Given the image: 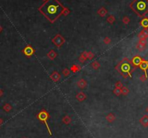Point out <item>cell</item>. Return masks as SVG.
<instances>
[{
  "instance_id": "cell-16",
  "label": "cell",
  "mask_w": 148,
  "mask_h": 138,
  "mask_svg": "<svg viewBox=\"0 0 148 138\" xmlns=\"http://www.w3.org/2000/svg\"><path fill=\"white\" fill-rule=\"evenodd\" d=\"M77 85H78V86L80 88H84L86 86V82L84 79H81L78 82Z\"/></svg>"
},
{
  "instance_id": "cell-18",
  "label": "cell",
  "mask_w": 148,
  "mask_h": 138,
  "mask_svg": "<svg viewBox=\"0 0 148 138\" xmlns=\"http://www.w3.org/2000/svg\"><path fill=\"white\" fill-rule=\"evenodd\" d=\"M145 46H146V45L142 44H140V43H138V44H137V46H136V48H137V49H138L139 51H142L144 50Z\"/></svg>"
},
{
  "instance_id": "cell-2",
  "label": "cell",
  "mask_w": 148,
  "mask_h": 138,
  "mask_svg": "<svg viewBox=\"0 0 148 138\" xmlns=\"http://www.w3.org/2000/svg\"><path fill=\"white\" fill-rule=\"evenodd\" d=\"M130 7L138 16L143 18L148 13V0H134Z\"/></svg>"
},
{
  "instance_id": "cell-27",
  "label": "cell",
  "mask_w": 148,
  "mask_h": 138,
  "mask_svg": "<svg viewBox=\"0 0 148 138\" xmlns=\"http://www.w3.org/2000/svg\"><path fill=\"white\" fill-rule=\"evenodd\" d=\"M116 87L118 88H122V87H123V85H122V83L120 82H118L116 84Z\"/></svg>"
},
{
  "instance_id": "cell-30",
  "label": "cell",
  "mask_w": 148,
  "mask_h": 138,
  "mask_svg": "<svg viewBox=\"0 0 148 138\" xmlns=\"http://www.w3.org/2000/svg\"><path fill=\"white\" fill-rule=\"evenodd\" d=\"M129 19L127 18V17H125V18H124V22L125 23V24H128V22H129Z\"/></svg>"
},
{
  "instance_id": "cell-38",
  "label": "cell",
  "mask_w": 148,
  "mask_h": 138,
  "mask_svg": "<svg viewBox=\"0 0 148 138\" xmlns=\"http://www.w3.org/2000/svg\"><path fill=\"white\" fill-rule=\"evenodd\" d=\"M44 1H45V0H44Z\"/></svg>"
},
{
  "instance_id": "cell-29",
  "label": "cell",
  "mask_w": 148,
  "mask_h": 138,
  "mask_svg": "<svg viewBox=\"0 0 148 138\" xmlns=\"http://www.w3.org/2000/svg\"><path fill=\"white\" fill-rule=\"evenodd\" d=\"M86 59V57H84V56H82V55H81V56L79 57V61L80 62H85V60Z\"/></svg>"
},
{
  "instance_id": "cell-21",
  "label": "cell",
  "mask_w": 148,
  "mask_h": 138,
  "mask_svg": "<svg viewBox=\"0 0 148 138\" xmlns=\"http://www.w3.org/2000/svg\"><path fill=\"white\" fill-rule=\"evenodd\" d=\"M4 109L7 111V112H9V111H10L11 109H12V106L10 105V104H8V103H6V104L4 106Z\"/></svg>"
},
{
  "instance_id": "cell-15",
  "label": "cell",
  "mask_w": 148,
  "mask_h": 138,
  "mask_svg": "<svg viewBox=\"0 0 148 138\" xmlns=\"http://www.w3.org/2000/svg\"><path fill=\"white\" fill-rule=\"evenodd\" d=\"M62 121H63V122L64 124H67V125H68L69 124H71V122H72L71 118L69 116H65L63 118Z\"/></svg>"
},
{
  "instance_id": "cell-20",
  "label": "cell",
  "mask_w": 148,
  "mask_h": 138,
  "mask_svg": "<svg viewBox=\"0 0 148 138\" xmlns=\"http://www.w3.org/2000/svg\"><path fill=\"white\" fill-rule=\"evenodd\" d=\"M100 64L98 62H94L92 64V67L94 69V70H97V69L100 67Z\"/></svg>"
},
{
  "instance_id": "cell-24",
  "label": "cell",
  "mask_w": 148,
  "mask_h": 138,
  "mask_svg": "<svg viewBox=\"0 0 148 138\" xmlns=\"http://www.w3.org/2000/svg\"><path fill=\"white\" fill-rule=\"evenodd\" d=\"M147 79V77H146L144 75H141V77H139V80H140L142 82H145Z\"/></svg>"
},
{
  "instance_id": "cell-14",
  "label": "cell",
  "mask_w": 148,
  "mask_h": 138,
  "mask_svg": "<svg viewBox=\"0 0 148 138\" xmlns=\"http://www.w3.org/2000/svg\"><path fill=\"white\" fill-rule=\"evenodd\" d=\"M140 25L144 29H147L148 28V18H143L140 22Z\"/></svg>"
},
{
  "instance_id": "cell-10",
  "label": "cell",
  "mask_w": 148,
  "mask_h": 138,
  "mask_svg": "<svg viewBox=\"0 0 148 138\" xmlns=\"http://www.w3.org/2000/svg\"><path fill=\"white\" fill-rule=\"evenodd\" d=\"M50 78L54 82H57L60 79V75L57 72H54L50 76Z\"/></svg>"
},
{
  "instance_id": "cell-4",
  "label": "cell",
  "mask_w": 148,
  "mask_h": 138,
  "mask_svg": "<svg viewBox=\"0 0 148 138\" xmlns=\"http://www.w3.org/2000/svg\"><path fill=\"white\" fill-rule=\"evenodd\" d=\"M37 119L40 121V122H41L42 123H44L45 125H46V127L47 129V130L49 132V134L50 136H52V131L51 129L49 128V126L48 124V119H49V114L48 113V112L43 109L41 110V111H39V113L37 114Z\"/></svg>"
},
{
  "instance_id": "cell-13",
  "label": "cell",
  "mask_w": 148,
  "mask_h": 138,
  "mask_svg": "<svg viewBox=\"0 0 148 138\" xmlns=\"http://www.w3.org/2000/svg\"><path fill=\"white\" fill-rule=\"evenodd\" d=\"M115 119H116V116L113 114H112V113H110V114H108L106 116V120L108 121V122L111 123L112 122H114Z\"/></svg>"
},
{
  "instance_id": "cell-9",
  "label": "cell",
  "mask_w": 148,
  "mask_h": 138,
  "mask_svg": "<svg viewBox=\"0 0 148 138\" xmlns=\"http://www.w3.org/2000/svg\"><path fill=\"white\" fill-rule=\"evenodd\" d=\"M139 122H140V124L144 127H148V116L144 115L140 119H139Z\"/></svg>"
},
{
  "instance_id": "cell-23",
  "label": "cell",
  "mask_w": 148,
  "mask_h": 138,
  "mask_svg": "<svg viewBox=\"0 0 148 138\" xmlns=\"http://www.w3.org/2000/svg\"><path fill=\"white\" fill-rule=\"evenodd\" d=\"M141 32L143 33V35H144L146 38L148 37V29H144V30H142Z\"/></svg>"
},
{
  "instance_id": "cell-3",
  "label": "cell",
  "mask_w": 148,
  "mask_h": 138,
  "mask_svg": "<svg viewBox=\"0 0 148 138\" xmlns=\"http://www.w3.org/2000/svg\"><path fill=\"white\" fill-rule=\"evenodd\" d=\"M116 68L118 72L124 76V77H126L127 76L132 77V72L134 71L136 67H134L132 62H129L127 59H124L116 66Z\"/></svg>"
},
{
  "instance_id": "cell-7",
  "label": "cell",
  "mask_w": 148,
  "mask_h": 138,
  "mask_svg": "<svg viewBox=\"0 0 148 138\" xmlns=\"http://www.w3.org/2000/svg\"><path fill=\"white\" fill-rule=\"evenodd\" d=\"M23 52L26 56H31L34 53V49L31 46H27L23 50Z\"/></svg>"
},
{
  "instance_id": "cell-12",
  "label": "cell",
  "mask_w": 148,
  "mask_h": 138,
  "mask_svg": "<svg viewBox=\"0 0 148 138\" xmlns=\"http://www.w3.org/2000/svg\"><path fill=\"white\" fill-rule=\"evenodd\" d=\"M47 56L51 59V60H53L56 58L57 56V54L54 50H51L49 51V53L47 54Z\"/></svg>"
},
{
  "instance_id": "cell-36",
  "label": "cell",
  "mask_w": 148,
  "mask_h": 138,
  "mask_svg": "<svg viewBox=\"0 0 148 138\" xmlns=\"http://www.w3.org/2000/svg\"><path fill=\"white\" fill-rule=\"evenodd\" d=\"M2 28L0 26V32H2Z\"/></svg>"
},
{
  "instance_id": "cell-8",
  "label": "cell",
  "mask_w": 148,
  "mask_h": 138,
  "mask_svg": "<svg viewBox=\"0 0 148 138\" xmlns=\"http://www.w3.org/2000/svg\"><path fill=\"white\" fill-rule=\"evenodd\" d=\"M139 68L144 72V75L146 77H147V70H148V61H146V60H144V61L140 64V65L139 66Z\"/></svg>"
},
{
  "instance_id": "cell-17",
  "label": "cell",
  "mask_w": 148,
  "mask_h": 138,
  "mask_svg": "<svg viewBox=\"0 0 148 138\" xmlns=\"http://www.w3.org/2000/svg\"><path fill=\"white\" fill-rule=\"evenodd\" d=\"M71 70L73 72H77L78 71H79L81 70V67L78 65H73L71 67Z\"/></svg>"
},
{
  "instance_id": "cell-1",
  "label": "cell",
  "mask_w": 148,
  "mask_h": 138,
  "mask_svg": "<svg viewBox=\"0 0 148 138\" xmlns=\"http://www.w3.org/2000/svg\"><path fill=\"white\" fill-rule=\"evenodd\" d=\"M64 7L58 0H46L39 8V12L51 22H54L63 14Z\"/></svg>"
},
{
  "instance_id": "cell-25",
  "label": "cell",
  "mask_w": 148,
  "mask_h": 138,
  "mask_svg": "<svg viewBox=\"0 0 148 138\" xmlns=\"http://www.w3.org/2000/svg\"><path fill=\"white\" fill-rule=\"evenodd\" d=\"M63 75H65V76H68V75H70V71L68 70V69H65V70L63 71Z\"/></svg>"
},
{
  "instance_id": "cell-6",
  "label": "cell",
  "mask_w": 148,
  "mask_h": 138,
  "mask_svg": "<svg viewBox=\"0 0 148 138\" xmlns=\"http://www.w3.org/2000/svg\"><path fill=\"white\" fill-rule=\"evenodd\" d=\"M144 61V59L139 56H135L133 57L132 60V64H133V66L134 67H139V65H140V64Z\"/></svg>"
},
{
  "instance_id": "cell-26",
  "label": "cell",
  "mask_w": 148,
  "mask_h": 138,
  "mask_svg": "<svg viewBox=\"0 0 148 138\" xmlns=\"http://www.w3.org/2000/svg\"><path fill=\"white\" fill-rule=\"evenodd\" d=\"M94 57V54H92V52H87V58L89 59H92Z\"/></svg>"
},
{
  "instance_id": "cell-33",
  "label": "cell",
  "mask_w": 148,
  "mask_h": 138,
  "mask_svg": "<svg viewBox=\"0 0 148 138\" xmlns=\"http://www.w3.org/2000/svg\"><path fill=\"white\" fill-rule=\"evenodd\" d=\"M2 95H3V91H2V90L0 89V97H1Z\"/></svg>"
},
{
  "instance_id": "cell-32",
  "label": "cell",
  "mask_w": 148,
  "mask_h": 138,
  "mask_svg": "<svg viewBox=\"0 0 148 138\" xmlns=\"http://www.w3.org/2000/svg\"><path fill=\"white\" fill-rule=\"evenodd\" d=\"M69 13V10H67V9H64V10H63V15H67V14H68Z\"/></svg>"
},
{
  "instance_id": "cell-22",
  "label": "cell",
  "mask_w": 148,
  "mask_h": 138,
  "mask_svg": "<svg viewBox=\"0 0 148 138\" xmlns=\"http://www.w3.org/2000/svg\"><path fill=\"white\" fill-rule=\"evenodd\" d=\"M113 93H114L116 95V96H120V95L121 94V89L120 88H116L115 90H113Z\"/></svg>"
},
{
  "instance_id": "cell-11",
  "label": "cell",
  "mask_w": 148,
  "mask_h": 138,
  "mask_svg": "<svg viewBox=\"0 0 148 138\" xmlns=\"http://www.w3.org/2000/svg\"><path fill=\"white\" fill-rule=\"evenodd\" d=\"M86 96L83 92H80L76 95V98H77L78 101H84L86 99Z\"/></svg>"
},
{
  "instance_id": "cell-34",
  "label": "cell",
  "mask_w": 148,
  "mask_h": 138,
  "mask_svg": "<svg viewBox=\"0 0 148 138\" xmlns=\"http://www.w3.org/2000/svg\"><path fill=\"white\" fill-rule=\"evenodd\" d=\"M145 111H146V112H147V113H148V106L146 108V110H145Z\"/></svg>"
},
{
  "instance_id": "cell-37",
  "label": "cell",
  "mask_w": 148,
  "mask_h": 138,
  "mask_svg": "<svg viewBox=\"0 0 148 138\" xmlns=\"http://www.w3.org/2000/svg\"><path fill=\"white\" fill-rule=\"evenodd\" d=\"M23 138H27V137H23Z\"/></svg>"
},
{
  "instance_id": "cell-35",
  "label": "cell",
  "mask_w": 148,
  "mask_h": 138,
  "mask_svg": "<svg viewBox=\"0 0 148 138\" xmlns=\"http://www.w3.org/2000/svg\"><path fill=\"white\" fill-rule=\"evenodd\" d=\"M2 123V120L1 119H0V124H1Z\"/></svg>"
},
{
  "instance_id": "cell-19",
  "label": "cell",
  "mask_w": 148,
  "mask_h": 138,
  "mask_svg": "<svg viewBox=\"0 0 148 138\" xmlns=\"http://www.w3.org/2000/svg\"><path fill=\"white\" fill-rule=\"evenodd\" d=\"M129 93V90H128V89L126 88V87H122V88H121V93L122 94H124V96H126V95L128 94Z\"/></svg>"
},
{
  "instance_id": "cell-31",
  "label": "cell",
  "mask_w": 148,
  "mask_h": 138,
  "mask_svg": "<svg viewBox=\"0 0 148 138\" xmlns=\"http://www.w3.org/2000/svg\"><path fill=\"white\" fill-rule=\"evenodd\" d=\"M104 42L106 44H109V43L110 42V39L109 38H104Z\"/></svg>"
},
{
  "instance_id": "cell-28",
  "label": "cell",
  "mask_w": 148,
  "mask_h": 138,
  "mask_svg": "<svg viewBox=\"0 0 148 138\" xmlns=\"http://www.w3.org/2000/svg\"><path fill=\"white\" fill-rule=\"evenodd\" d=\"M114 20H115V19H114V18H113L112 16H110L109 18H108V21L109 22H110L111 24L113 22V21H114Z\"/></svg>"
},
{
  "instance_id": "cell-5",
  "label": "cell",
  "mask_w": 148,
  "mask_h": 138,
  "mask_svg": "<svg viewBox=\"0 0 148 138\" xmlns=\"http://www.w3.org/2000/svg\"><path fill=\"white\" fill-rule=\"evenodd\" d=\"M52 42H53L57 47H60L65 43V39L63 37L61 36L60 34H57V35L52 39Z\"/></svg>"
}]
</instances>
